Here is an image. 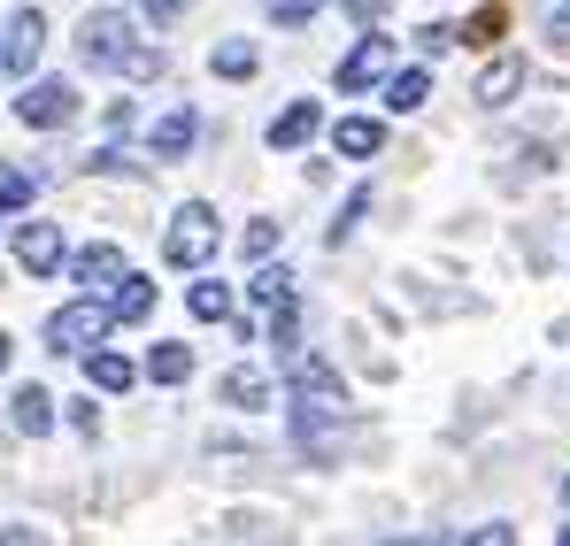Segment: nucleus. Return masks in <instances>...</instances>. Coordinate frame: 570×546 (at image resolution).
<instances>
[{
    "label": "nucleus",
    "instance_id": "obj_1",
    "mask_svg": "<svg viewBox=\"0 0 570 546\" xmlns=\"http://www.w3.org/2000/svg\"><path fill=\"white\" fill-rule=\"evenodd\" d=\"M78 54L94 70H116V78H163V54L139 39V16H116V8H94L78 23Z\"/></svg>",
    "mask_w": 570,
    "mask_h": 546
},
{
    "label": "nucleus",
    "instance_id": "obj_2",
    "mask_svg": "<svg viewBox=\"0 0 570 546\" xmlns=\"http://www.w3.org/2000/svg\"><path fill=\"white\" fill-rule=\"evenodd\" d=\"M216 239H224V231H216V208H208V200H186V208L170 216V231H163V255H170L178 270H200V262L216 255Z\"/></svg>",
    "mask_w": 570,
    "mask_h": 546
},
{
    "label": "nucleus",
    "instance_id": "obj_3",
    "mask_svg": "<svg viewBox=\"0 0 570 546\" xmlns=\"http://www.w3.org/2000/svg\"><path fill=\"white\" fill-rule=\"evenodd\" d=\"M39 47H47V16H39V8H16V16L0 23V78H23V70L39 62Z\"/></svg>",
    "mask_w": 570,
    "mask_h": 546
},
{
    "label": "nucleus",
    "instance_id": "obj_4",
    "mask_svg": "<svg viewBox=\"0 0 570 546\" xmlns=\"http://www.w3.org/2000/svg\"><path fill=\"white\" fill-rule=\"evenodd\" d=\"M100 331H108V300H70V308H55L47 347H55V355H62V347H70V355H86Z\"/></svg>",
    "mask_w": 570,
    "mask_h": 546
},
{
    "label": "nucleus",
    "instance_id": "obj_5",
    "mask_svg": "<svg viewBox=\"0 0 570 546\" xmlns=\"http://www.w3.org/2000/svg\"><path fill=\"white\" fill-rule=\"evenodd\" d=\"M16 116H23L31 131H55V123H70V116H78V86H62V78H39V86L16 92Z\"/></svg>",
    "mask_w": 570,
    "mask_h": 546
},
{
    "label": "nucleus",
    "instance_id": "obj_6",
    "mask_svg": "<svg viewBox=\"0 0 570 546\" xmlns=\"http://www.w3.org/2000/svg\"><path fill=\"white\" fill-rule=\"evenodd\" d=\"M385 78H393V47H385L379 31H371V39L332 70V86H340V92H371V86H385Z\"/></svg>",
    "mask_w": 570,
    "mask_h": 546
},
{
    "label": "nucleus",
    "instance_id": "obj_7",
    "mask_svg": "<svg viewBox=\"0 0 570 546\" xmlns=\"http://www.w3.org/2000/svg\"><path fill=\"white\" fill-rule=\"evenodd\" d=\"M16 262H23L31 277L62 270V231H55V224H39V216H31V224H16Z\"/></svg>",
    "mask_w": 570,
    "mask_h": 546
},
{
    "label": "nucleus",
    "instance_id": "obj_8",
    "mask_svg": "<svg viewBox=\"0 0 570 546\" xmlns=\"http://www.w3.org/2000/svg\"><path fill=\"white\" fill-rule=\"evenodd\" d=\"M8 416H16L23 439H47V431H55V393H47V385H16V393H8Z\"/></svg>",
    "mask_w": 570,
    "mask_h": 546
},
{
    "label": "nucleus",
    "instance_id": "obj_9",
    "mask_svg": "<svg viewBox=\"0 0 570 546\" xmlns=\"http://www.w3.org/2000/svg\"><path fill=\"white\" fill-rule=\"evenodd\" d=\"M332 147H340L347 162H371V155H385V123L379 116H340V123H332Z\"/></svg>",
    "mask_w": 570,
    "mask_h": 546
},
{
    "label": "nucleus",
    "instance_id": "obj_10",
    "mask_svg": "<svg viewBox=\"0 0 570 546\" xmlns=\"http://www.w3.org/2000/svg\"><path fill=\"white\" fill-rule=\"evenodd\" d=\"M517 86H524V62H517V54H493V62L478 70V100H485V108H509Z\"/></svg>",
    "mask_w": 570,
    "mask_h": 546
},
{
    "label": "nucleus",
    "instance_id": "obj_11",
    "mask_svg": "<svg viewBox=\"0 0 570 546\" xmlns=\"http://www.w3.org/2000/svg\"><path fill=\"white\" fill-rule=\"evenodd\" d=\"M316 131H324V116H316V100H293V108L278 116V123H271V147H278V155H293V147H308Z\"/></svg>",
    "mask_w": 570,
    "mask_h": 546
},
{
    "label": "nucleus",
    "instance_id": "obj_12",
    "mask_svg": "<svg viewBox=\"0 0 570 546\" xmlns=\"http://www.w3.org/2000/svg\"><path fill=\"white\" fill-rule=\"evenodd\" d=\"M147 308H155V285H147V277L124 270L116 285H108V324H139Z\"/></svg>",
    "mask_w": 570,
    "mask_h": 546
},
{
    "label": "nucleus",
    "instance_id": "obj_13",
    "mask_svg": "<svg viewBox=\"0 0 570 546\" xmlns=\"http://www.w3.org/2000/svg\"><path fill=\"white\" fill-rule=\"evenodd\" d=\"M193 139H200V116H193V108H170V116H163V123L147 131V147H155L163 162H170V155H186Z\"/></svg>",
    "mask_w": 570,
    "mask_h": 546
},
{
    "label": "nucleus",
    "instance_id": "obj_14",
    "mask_svg": "<svg viewBox=\"0 0 570 546\" xmlns=\"http://www.w3.org/2000/svg\"><path fill=\"white\" fill-rule=\"evenodd\" d=\"M70 270H78V285H116L131 262H124V247H86V255H70Z\"/></svg>",
    "mask_w": 570,
    "mask_h": 546
},
{
    "label": "nucleus",
    "instance_id": "obj_15",
    "mask_svg": "<svg viewBox=\"0 0 570 546\" xmlns=\"http://www.w3.org/2000/svg\"><path fill=\"white\" fill-rule=\"evenodd\" d=\"M94 385L100 393H131V385H139V363H131V355H108V347H94Z\"/></svg>",
    "mask_w": 570,
    "mask_h": 546
},
{
    "label": "nucleus",
    "instance_id": "obj_16",
    "mask_svg": "<svg viewBox=\"0 0 570 546\" xmlns=\"http://www.w3.org/2000/svg\"><path fill=\"white\" fill-rule=\"evenodd\" d=\"M224 400L255 416V408H271V377H263V369H232V377H224Z\"/></svg>",
    "mask_w": 570,
    "mask_h": 546
},
{
    "label": "nucleus",
    "instance_id": "obj_17",
    "mask_svg": "<svg viewBox=\"0 0 570 546\" xmlns=\"http://www.w3.org/2000/svg\"><path fill=\"white\" fill-rule=\"evenodd\" d=\"M147 377H163V385H186V377H193V347H178V339H163V347L147 355Z\"/></svg>",
    "mask_w": 570,
    "mask_h": 546
},
{
    "label": "nucleus",
    "instance_id": "obj_18",
    "mask_svg": "<svg viewBox=\"0 0 570 546\" xmlns=\"http://www.w3.org/2000/svg\"><path fill=\"white\" fill-rule=\"evenodd\" d=\"M501 31H509V8H501V0H485L455 39H471V47H501Z\"/></svg>",
    "mask_w": 570,
    "mask_h": 546
},
{
    "label": "nucleus",
    "instance_id": "obj_19",
    "mask_svg": "<svg viewBox=\"0 0 570 546\" xmlns=\"http://www.w3.org/2000/svg\"><path fill=\"white\" fill-rule=\"evenodd\" d=\"M424 92H432L424 70H393V78H385V108H401V116H409V108H424Z\"/></svg>",
    "mask_w": 570,
    "mask_h": 546
},
{
    "label": "nucleus",
    "instance_id": "obj_20",
    "mask_svg": "<svg viewBox=\"0 0 570 546\" xmlns=\"http://www.w3.org/2000/svg\"><path fill=\"white\" fill-rule=\"evenodd\" d=\"M208 62H216V78H255V70H263V54H255L247 39H224Z\"/></svg>",
    "mask_w": 570,
    "mask_h": 546
},
{
    "label": "nucleus",
    "instance_id": "obj_21",
    "mask_svg": "<svg viewBox=\"0 0 570 546\" xmlns=\"http://www.w3.org/2000/svg\"><path fill=\"white\" fill-rule=\"evenodd\" d=\"M31 192H39V170H16V162H0V216H16Z\"/></svg>",
    "mask_w": 570,
    "mask_h": 546
},
{
    "label": "nucleus",
    "instance_id": "obj_22",
    "mask_svg": "<svg viewBox=\"0 0 570 546\" xmlns=\"http://www.w3.org/2000/svg\"><path fill=\"white\" fill-rule=\"evenodd\" d=\"M193 316H200V324H224V316H232V285L200 277V285H193Z\"/></svg>",
    "mask_w": 570,
    "mask_h": 546
},
{
    "label": "nucleus",
    "instance_id": "obj_23",
    "mask_svg": "<svg viewBox=\"0 0 570 546\" xmlns=\"http://www.w3.org/2000/svg\"><path fill=\"white\" fill-rule=\"evenodd\" d=\"M363 216H371V185H363V192H347V208L332 216V239H355V224H363Z\"/></svg>",
    "mask_w": 570,
    "mask_h": 546
},
{
    "label": "nucleus",
    "instance_id": "obj_24",
    "mask_svg": "<svg viewBox=\"0 0 570 546\" xmlns=\"http://www.w3.org/2000/svg\"><path fill=\"white\" fill-rule=\"evenodd\" d=\"M316 8H324V0H271V23H285V31H293V23H316Z\"/></svg>",
    "mask_w": 570,
    "mask_h": 546
},
{
    "label": "nucleus",
    "instance_id": "obj_25",
    "mask_svg": "<svg viewBox=\"0 0 570 546\" xmlns=\"http://www.w3.org/2000/svg\"><path fill=\"white\" fill-rule=\"evenodd\" d=\"M239 247H247V255H271V247H278V224H271V216H255V224H247V239H239Z\"/></svg>",
    "mask_w": 570,
    "mask_h": 546
},
{
    "label": "nucleus",
    "instance_id": "obj_26",
    "mask_svg": "<svg viewBox=\"0 0 570 546\" xmlns=\"http://www.w3.org/2000/svg\"><path fill=\"white\" fill-rule=\"evenodd\" d=\"M416 47H424V54H448V47H455V23H432V31H416Z\"/></svg>",
    "mask_w": 570,
    "mask_h": 546
},
{
    "label": "nucleus",
    "instance_id": "obj_27",
    "mask_svg": "<svg viewBox=\"0 0 570 546\" xmlns=\"http://www.w3.org/2000/svg\"><path fill=\"white\" fill-rule=\"evenodd\" d=\"M463 546H517V532H509V524H478Z\"/></svg>",
    "mask_w": 570,
    "mask_h": 546
},
{
    "label": "nucleus",
    "instance_id": "obj_28",
    "mask_svg": "<svg viewBox=\"0 0 570 546\" xmlns=\"http://www.w3.org/2000/svg\"><path fill=\"white\" fill-rule=\"evenodd\" d=\"M178 8H186V0H147V23H170Z\"/></svg>",
    "mask_w": 570,
    "mask_h": 546
},
{
    "label": "nucleus",
    "instance_id": "obj_29",
    "mask_svg": "<svg viewBox=\"0 0 570 546\" xmlns=\"http://www.w3.org/2000/svg\"><path fill=\"white\" fill-rule=\"evenodd\" d=\"M8 363H16V339H8V331H0V369H8Z\"/></svg>",
    "mask_w": 570,
    "mask_h": 546
},
{
    "label": "nucleus",
    "instance_id": "obj_30",
    "mask_svg": "<svg viewBox=\"0 0 570 546\" xmlns=\"http://www.w3.org/2000/svg\"><path fill=\"white\" fill-rule=\"evenodd\" d=\"M0 546H39V539H31V532H16V539H0Z\"/></svg>",
    "mask_w": 570,
    "mask_h": 546
},
{
    "label": "nucleus",
    "instance_id": "obj_31",
    "mask_svg": "<svg viewBox=\"0 0 570 546\" xmlns=\"http://www.w3.org/2000/svg\"><path fill=\"white\" fill-rule=\"evenodd\" d=\"M563 500H570V477H563Z\"/></svg>",
    "mask_w": 570,
    "mask_h": 546
},
{
    "label": "nucleus",
    "instance_id": "obj_32",
    "mask_svg": "<svg viewBox=\"0 0 570 546\" xmlns=\"http://www.w3.org/2000/svg\"><path fill=\"white\" fill-rule=\"evenodd\" d=\"M556 546H570V532H563V539H556Z\"/></svg>",
    "mask_w": 570,
    "mask_h": 546
}]
</instances>
